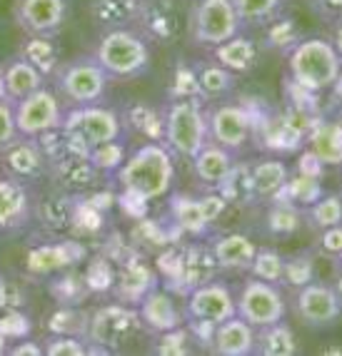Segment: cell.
<instances>
[{"instance_id":"obj_1","label":"cell","mask_w":342,"mask_h":356,"mask_svg":"<svg viewBox=\"0 0 342 356\" xmlns=\"http://www.w3.org/2000/svg\"><path fill=\"white\" fill-rule=\"evenodd\" d=\"M123 197L138 202H155L168 197L175 184L173 152L162 143H143L127 154L123 167L113 175Z\"/></svg>"},{"instance_id":"obj_2","label":"cell","mask_w":342,"mask_h":356,"mask_svg":"<svg viewBox=\"0 0 342 356\" xmlns=\"http://www.w3.org/2000/svg\"><path fill=\"white\" fill-rule=\"evenodd\" d=\"M340 72V55L325 38H302L288 53V80L312 95L335 88Z\"/></svg>"},{"instance_id":"obj_3","label":"cell","mask_w":342,"mask_h":356,"mask_svg":"<svg viewBox=\"0 0 342 356\" xmlns=\"http://www.w3.org/2000/svg\"><path fill=\"white\" fill-rule=\"evenodd\" d=\"M93 58L113 80H132L150 70V42L132 28L102 30L95 40Z\"/></svg>"},{"instance_id":"obj_4","label":"cell","mask_w":342,"mask_h":356,"mask_svg":"<svg viewBox=\"0 0 342 356\" xmlns=\"http://www.w3.org/2000/svg\"><path fill=\"white\" fill-rule=\"evenodd\" d=\"M162 118H165L162 145L173 152V157H182L190 162L210 143L205 100H170L162 107Z\"/></svg>"},{"instance_id":"obj_5","label":"cell","mask_w":342,"mask_h":356,"mask_svg":"<svg viewBox=\"0 0 342 356\" xmlns=\"http://www.w3.org/2000/svg\"><path fill=\"white\" fill-rule=\"evenodd\" d=\"M113 77L102 70L93 55H80L75 60H63L61 70L55 72V92L65 107L98 105L105 100Z\"/></svg>"},{"instance_id":"obj_6","label":"cell","mask_w":342,"mask_h":356,"mask_svg":"<svg viewBox=\"0 0 342 356\" xmlns=\"http://www.w3.org/2000/svg\"><path fill=\"white\" fill-rule=\"evenodd\" d=\"M143 332L138 307L113 302L102 304L91 314L88 321V354L91 351H115L125 346L130 339H135Z\"/></svg>"},{"instance_id":"obj_7","label":"cell","mask_w":342,"mask_h":356,"mask_svg":"<svg viewBox=\"0 0 342 356\" xmlns=\"http://www.w3.org/2000/svg\"><path fill=\"white\" fill-rule=\"evenodd\" d=\"M242 33V20L233 0H195L187 15V35L198 48H215Z\"/></svg>"},{"instance_id":"obj_8","label":"cell","mask_w":342,"mask_h":356,"mask_svg":"<svg viewBox=\"0 0 342 356\" xmlns=\"http://www.w3.org/2000/svg\"><path fill=\"white\" fill-rule=\"evenodd\" d=\"M63 127L75 132L78 137H83L91 147L125 137V125H123L121 113L113 110V107H105L102 102H98V105L65 107Z\"/></svg>"},{"instance_id":"obj_9","label":"cell","mask_w":342,"mask_h":356,"mask_svg":"<svg viewBox=\"0 0 342 356\" xmlns=\"http://www.w3.org/2000/svg\"><path fill=\"white\" fill-rule=\"evenodd\" d=\"M235 304H238V316H242L255 329L270 327L288 314V304H285V297L277 289V284L263 282L258 277H250L242 284L240 294L235 297Z\"/></svg>"},{"instance_id":"obj_10","label":"cell","mask_w":342,"mask_h":356,"mask_svg":"<svg viewBox=\"0 0 342 356\" xmlns=\"http://www.w3.org/2000/svg\"><path fill=\"white\" fill-rule=\"evenodd\" d=\"M252 127L255 118L247 105L238 102H217L208 110V137L210 143L230 149V152H240L245 145L252 140Z\"/></svg>"},{"instance_id":"obj_11","label":"cell","mask_w":342,"mask_h":356,"mask_svg":"<svg viewBox=\"0 0 342 356\" xmlns=\"http://www.w3.org/2000/svg\"><path fill=\"white\" fill-rule=\"evenodd\" d=\"M225 209H228V200L215 190L210 195L195 197V200L192 197H175L170 202V220L180 234L203 237L225 214Z\"/></svg>"},{"instance_id":"obj_12","label":"cell","mask_w":342,"mask_h":356,"mask_svg":"<svg viewBox=\"0 0 342 356\" xmlns=\"http://www.w3.org/2000/svg\"><path fill=\"white\" fill-rule=\"evenodd\" d=\"M182 28L187 30V20H182V10L175 0H143L135 18V30L148 42L162 48L175 45L180 40Z\"/></svg>"},{"instance_id":"obj_13","label":"cell","mask_w":342,"mask_h":356,"mask_svg":"<svg viewBox=\"0 0 342 356\" xmlns=\"http://www.w3.org/2000/svg\"><path fill=\"white\" fill-rule=\"evenodd\" d=\"M63 115H65V105L48 85L15 102V122H18V132L25 137H40L42 132L63 127Z\"/></svg>"},{"instance_id":"obj_14","label":"cell","mask_w":342,"mask_h":356,"mask_svg":"<svg viewBox=\"0 0 342 356\" xmlns=\"http://www.w3.org/2000/svg\"><path fill=\"white\" fill-rule=\"evenodd\" d=\"M295 312L307 329H330L342 316V297L335 286L312 280L297 289Z\"/></svg>"},{"instance_id":"obj_15","label":"cell","mask_w":342,"mask_h":356,"mask_svg":"<svg viewBox=\"0 0 342 356\" xmlns=\"http://www.w3.org/2000/svg\"><path fill=\"white\" fill-rule=\"evenodd\" d=\"M185 314L187 319L205 321V324H220V321L230 319L238 314L233 289L220 280H210L195 286L187 291Z\"/></svg>"},{"instance_id":"obj_16","label":"cell","mask_w":342,"mask_h":356,"mask_svg":"<svg viewBox=\"0 0 342 356\" xmlns=\"http://www.w3.org/2000/svg\"><path fill=\"white\" fill-rule=\"evenodd\" d=\"M13 20L25 35L58 38L68 20V0H15Z\"/></svg>"},{"instance_id":"obj_17","label":"cell","mask_w":342,"mask_h":356,"mask_svg":"<svg viewBox=\"0 0 342 356\" xmlns=\"http://www.w3.org/2000/svg\"><path fill=\"white\" fill-rule=\"evenodd\" d=\"M0 172L25 184L38 182L48 172V160H45L36 137L18 135L10 145L0 149Z\"/></svg>"},{"instance_id":"obj_18","label":"cell","mask_w":342,"mask_h":356,"mask_svg":"<svg viewBox=\"0 0 342 356\" xmlns=\"http://www.w3.org/2000/svg\"><path fill=\"white\" fill-rule=\"evenodd\" d=\"M155 286H157L155 269L138 252H127L123 259H118V269H115V280H113V294L118 302L138 307L145 294L150 289H155Z\"/></svg>"},{"instance_id":"obj_19","label":"cell","mask_w":342,"mask_h":356,"mask_svg":"<svg viewBox=\"0 0 342 356\" xmlns=\"http://www.w3.org/2000/svg\"><path fill=\"white\" fill-rule=\"evenodd\" d=\"M138 314H140L145 332L155 334V337L187 324L185 309L180 307V302H178L168 289H162L160 284L143 297V302L138 304Z\"/></svg>"},{"instance_id":"obj_20","label":"cell","mask_w":342,"mask_h":356,"mask_svg":"<svg viewBox=\"0 0 342 356\" xmlns=\"http://www.w3.org/2000/svg\"><path fill=\"white\" fill-rule=\"evenodd\" d=\"M217 274H220V267H217L210 244L192 242L178 250V267H175L173 282H178L182 294L205 282L217 280Z\"/></svg>"},{"instance_id":"obj_21","label":"cell","mask_w":342,"mask_h":356,"mask_svg":"<svg viewBox=\"0 0 342 356\" xmlns=\"http://www.w3.org/2000/svg\"><path fill=\"white\" fill-rule=\"evenodd\" d=\"M50 177L55 179L58 190L68 195H88L98 190L105 175L91 162V157H63V160L48 165Z\"/></svg>"},{"instance_id":"obj_22","label":"cell","mask_w":342,"mask_h":356,"mask_svg":"<svg viewBox=\"0 0 342 356\" xmlns=\"http://www.w3.org/2000/svg\"><path fill=\"white\" fill-rule=\"evenodd\" d=\"M33 217L31 187L20 179L0 177V232L23 229Z\"/></svg>"},{"instance_id":"obj_23","label":"cell","mask_w":342,"mask_h":356,"mask_svg":"<svg viewBox=\"0 0 342 356\" xmlns=\"http://www.w3.org/2000/svg\"><path fill=\"white\" fill-rule=\"evenodd\" d=\"M260 58H263V45L255 38L242 35V33H238L230 40L220 42V45L212 48V60L220 63L222 67H228L235 75L252 72L260 65Z\"/></svg>"},{"instance_id":"obj_24","label":"cell","mask_w":342,"mask_h":356,"mask_svg":"<svg viewBox=\"0 0 342 356\" xmlns=\"http://www.w3.org/2000/svg\"><path fill=\"white\" fill-rule=\"evenodd\" d=\"M305 149L322 167H342V118H320L305 137Z\"/></svg>"},{"instance_id":"obj_25","label":"cell","mask_w":342,"mask_h":356,"mask_svg":"<svg viewBox=\"0 0 342 356\" xmlns=\"http://www.w3.org/2000/svg\"><path fill=\"white\" fill-rule=\"evenodd\" d=\"M210 349L220 356H250L255 354V327L247 324L242 316H230V319L215 324Z\"/></svg>"},{"instance_id":"obj_26","label":"cell","mask_w":342,"mask_h":356,"mask_svg":"<svg viewBox=\"0 0 342 356\" xmlns=\"http://www.w3.org/2000/svg\"><path fill=\"white\" fill-rule=\"evenodd\" d=\"M210 250L215 254L220 272H247L252 259H255L258 244L252 242L247 234L230 232V234H220V237L212 239Z\"/></svg>"},{"instance_id":"obj_27","label":"cell","mask_w":342,"mask_h":356,"mask_svg":"<svg viewBox=\"0 0 342 356\" xmlns=\"http://www.w3.org/2000/svg\"><path fill=\"white\" fill-rule=\"evenodd\" d=\"M235 162H238L235 160V152H230V149L220 147V145H215V143H208L195 157H192L190 165H192V172H195V177L200 179L203 187L217 190L222 179L228 177L230 170L235 167Z\"/></svg>"},{"instance_id":"obj_28","label":"cell","mask_w":342,"mask_h":356,"mask_svg":"<svg viewBox=\"0 0 342 356\" xmlns=\"http://www.w3.org/2000/svg\"><path fill=\"white\" fill-rule=\"evenodd\" d=\"M18 58L31 63L36 70L53 80L55 72L63 65V48L53 35H25V40L18 45Z\"/></svg>"},{"instance_id":"obj_29","label":"cell","mask_w":342,"mask_h":356,"mask_svg":"<svg viewBox=\"0 0 342 356\" xmlns=\"http://www.w3.org/2000/svg\"><path fill=\"white\" fill-rule=\"evenodd\" d=\"M123 125L125 132H135L145 143H162L165 137V118H162V107H155L150 102H127L123 107Z\"/></svg>"},{"instance_id":"obj_30","label":"cell","mask_w":342,"mask_h":356,"mask_svg":"<svg viewBox=\"0 0 342 356\" xmlns=\"http://www.w3.org/2000/svg\"><path fill=\"white\" fill-rule=\"evenodd\" d=\"M250 175H252V187H255L258 202H272L285 190L290 170L280 157H263V160L250 165Z\"/></svg>"},{"instance_id":"obj_31","label":"cell","mask_w":342,"mask_h":356,"mask_svg":"<svg viewBox=\"0 0 342 356\" xmlns=\"http://www.w3.org/2000/svg\"><path fill=\"white\" fill-rule=\"evenodd\" d=\"M3 80H6L8 100L13 102L23 100V97L33 95V92L48 85V77L18 55H13L8 63H3Z\"/></svg>"},{"instance_id":"obj_32","label":"cell","mask_w":342,"mask_h":356,"mask_svg":"<svg viewBox=\"0 0 342 356\" xmlns=\"http://www.w3.org/2000/svg\"><path fill=\"white\" fill-rule=\"evenodd\" d=\"M38 220H40V225L45 227V229L50 232H68L75 227V214H78V204L72 202V195H68V192H53V195H48L45 200H40L38 202Z\"/></svg>"},{"instance_id":"obj_33","label":"cell","mask_w":342,"mask_h":356,"mask_svg":"<svg viewBox=\"0 0 342 356\" xmlns=\"http://www.w3.org/2000/svg\"><path fill=\"white\" fill-rule=\"evenodd\" d=\"M143 0H93L91 15L100 30L130 28L135 25Z\"/></svg>"},{"instance_id":"obj_34","label":"cell","mask_w":342,"mask_h":356,"mask_svg":"<svg viewBox=\"0 0 342 356\" xmlns=\"http://www.w3.org/2000/svg\"><path fill=\"white\" fill-rule=\"evenodd\" d=\"M255 354L263 356H293L297 354V337L293 329L282 321H275L270 327L255 329Z\"/></svg>"},{"instance_id":"obj_35","label":"cell","mask_w":342,"mask_h":356,"mask_svg":"<svg viewBox=\"0 0 342 356\" xmlns=\"http://www.w3.org/2000/svg\"><path fill=\"white\" fill-rule=\"evenodd\" d=\"M198 70V83H200V92H203V100H222L228 97L230 92L238 85V75L230 72L228 67H222L215 60H208V63H198L195 65Z\"/></svg>"},{"instance_id":"obj_36","label":"cell","mask_w":342,"mask_h":356,"mask_svg":"<svg viewBox=\"0 0 342 356\" xmlns=\"http://www.w3.org/2000/svg\"><path fill=\"white\" fill-rule=\"evenodd\" d=\"M302 38L305 35H302L300 23L295 18H290V15H282L280 13L277 18H272L267 25H263V42L260 45L267 50H275V53L288 55Z\"/></svg>"},{"instance_id":"obj_37","label":"cell","mask_w":342,"mask_h":356,"mask_svg":"<svg viewBox=\"0 0 342 356\" xmlns=\"http://www.w3.org/2000/svg\"><path fill=\"white\" fill-rule=\"evenodd\" d=\"M322 195H325L322 177H320V175H310V172L297 170V172L288 177V184H285V190H282L280 197L282 200H288V202L297 204V207L307 209L310 204L318 202Z\"/></svg>"},{"instance_id":"obj_38","label":"cell","mask_w":342,"mask_h":356,"mask_svg":"<svg viewBox=\"0 0 342 356\" xmlns=\"http://www.w3.org/2000/svg\"><path fill=\"white\" fill-rule=\"evenodd\" d=\"M215 192H220L228 204H252L258 202L255 197V187H252V175H250V165H240L235 162V167L230 170V175L220 182Z\"/></svg>"},{"instance_id":"obj_39","label":"cell","mask_w":342,"mask_h":356,"mask_svg":"<svg viewBox=\"0 0 342 356\" xmlns=\"http://www.w3.org/2000/svg\"><path fill=\"white\" fill-rule=\"evenodd\" d=\"M265 227H267L272 237H293L295 232L302 227V207L277 197V200L270 202Z\"/></svg>"},{"instance_id":"obj_40","label":"cell","mask_w":342,"mask_h":356,"mask_svg":"<svg viewBox=\"0 0 342 356\" xmlns=\"http://www.w3.org/2000/svg\"><path fill=\"white\" fill-rule=\"evenodd\" d=\"M233 6L240 15L242 28H263L280 15L285 0H233Z\"/></svg>"},{"instance_id":"obj_41","label":"cell","mask_w":342,"mask_h":356,"mask_svg":"<svg viewBox=\"0 0 342 356\" xmlns=\"http://www.w3.org/2000/svg\"><path fill=\"white\" fill-rule=\"evenodd\" d=\"M168 97L170 100H203L198 83V70L187 63H178L173 67L168 83Z\"/></svg>"},{"instance_id":"obj_42","label":"cell","mask_w":342,"mask_h":356,"mask_svg":"<svg viewBox=\"0 0 342 356\" xmlns=\"http://www.w3.org/2000/svg\"><path fill=\"white\" fill-rule=\"evenodd\" d=\"M91 162L100 170L102 175H108V177H113L118 170L123 167V162H125L127 157V147L123 140H110V143H100L95 145V147H91Z\"/></svg>"},{"instance_id":"obj_43","label":"cell","mask_w":342,"mask_h":356,"mask_svg":"<svg viewBox=\"0 0 342 356\" xmlns=\"http://www.w3.org/2000/svg\"><path fill=\"white\" fill-rule=\"evenodd\" d=\"M307 220L315 229L342 225V197L340 195H322L315 204L307 207Z\"/></svg>"},{"instance_id":"obj_44","label":"cell","mask_w":342,"mask_h":356,"mask_svg":"<svg viewBox=\"0 0 342 356\" xmlns=\"http://www.w3.org/2000/svg\"><path fill=\"white\" fill-rule=\"evenodd\" d=\"M88 321L91 314L80 312L78 307H63L50 316V334H70V337H88Z\"/></svg>"},{"instance_id":"obj_45","label":"cell","mask_w":342,"mask_h":356,"mask_svg":"<svg viewBox=\"0 0 342 356\" xmlns=\"http://www.w3.org/2000/svg\"><path fill=\"white\" fill-rule=\"evenodd\" d=\"M53 297L63 304V307H78L88 294H93L88 282H85V274H63L53 282Z\"/></svg>"},{"instance_id":"obj_46","label":"cell","mask_w":342,"mask_h":356,"mask_svg":"<svg viewBox=\"0 0 342 356\" xmlns=\"http://www.w3.org/2000/svg\"><path fill=\"white\" fill-rule=\"evenodd\" d=\"M247 272L263 282L282 284V272H285V257L275 250H258Z\"/></svg>"},{"instance_id":"obj_47","label":"cell","mask_w":342,"mask_h":356,"mask_svg":"<svg viewBox=\"0 0 342 356\" xmlns=\"http://www.w3.org/2000/svg\"><path fill=\"white\" fill-rule=\"evenodd\" d=\"M315 280V261L310 254H295L285 259V272H282V282L290 286H305L307 282Z\"/></svg>"},{"instance_id":"obj_48","label":"cell","mask_w":342,"mask_h":356,"mask_svg":"<svg viewBox=\"0 0 342 356\" xmlns=\"http://www.w3.org/2000/svg\"><path fill=\"white\" fill-rule=\"evenodd\" d=\"M42 354L48 356H85L88 354V341L83 337H70V334H50L42 341Z\"/></svg>"},{"instance_id":"obj_49","label":"cell","mask_w":342,"mask_h":356,"mask_svg":"<svg viewBox=\"0 0 342 356\" xmlns=\"http://www.w3.org/2000/svg\"><path fill=\"white\" fill-rule=\"evenodd\" d=\"M190 351H192V337H190V332H187V327H178L165 334H157L155 354L182 356V354H190Z\"/></svg>"},{"instance_id":"obj_50","label":"cell","mask_w":342,"mask_h":356,"mask_svg":"<svg viewBox=\"0 0 342 356\" xmlns=\"http://www.w3.org/2000/svg\"><path fill=\"white\" fill-rule=\"evenodd\" d=\"M18 122H15V102L0 100V149L10 145L18 137Z\"/></svg>"},{"instance_id":"obj_51","label":"cell","mask_w":342,"mask_h":356,"mask_svg":"<svg viewBox=\"0 0 342 356\" xmlns=\"http://www.w3.org/2000/svg\"><path fill=\"white\" fill-rule=\"evenodd\" d=\"M318 250L330 259L342 257V225L327 227V229H320V242Z\"/></svg>"},{"instance_id":"obj_52","label":"cell","mask_w":342,"mask_h":356,"mask_svg":"<svg viewBox=\"0 0 342 356\" xmlns=\"http://www.w3.org/2000/svg\"><path fill=\"white\" fill-rule=\"evenodd\" d=\"M315 10L327 20H342V0H312Z\"/></svg>"},{"instance_id":"obj_53","label":"cell","mask_w":342,"mask_h":356,"mask_svg":"<svg viewBox=\"0 0 342 356\" xmlns=\"http://www.w3.org/2000/svg\"><path fill=\"white\" fill-rule=\"evenodd\" d=\"M8 354H33V356H40L42 354V344H36V341H23V344H15L8 349Z\"/></svg>"},{"instance_id":"obj_54","label":"cell","mask_w":342,"mask_h":356,"mask_svg":"<svg viewBox=\"0 0 342 356\" xmlns=\"http://www.w3.org/2000/svg\"><path fill=\"white\" fill-rule=\"evenodd\" d=\"M332 48L337 50V55H340V60H342V20H337V25H335V30H332Z\"/></svg>"},{"instance_id":"obj_55","label":"cell","mask_w":342,"mask_h":356,"mask_svg":"<svg viewBox=\"0 0 342 356\" xmlns=\"http://www.w3.org/2000/svg\"><path fill=\"white\" fill-rule=\"evenodd\" d=\"M335 289L342 297V257H337L335 259Z\"/></svg>"},{"instance_id":"obj_56","label":"cell","mask_w":342,"mask_h":356,"mask_svg":"<svg viewBox=\"0 0 342 356\" xmlns=\"http://www.w3.org/2000/svg\"><path fill=\"white\" fill-rule=\"evenodd\" d=\"M0 100H8V92H6V80H3V65H0Z\"/></svg>"}]
</instances>
